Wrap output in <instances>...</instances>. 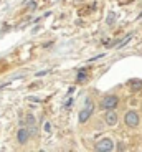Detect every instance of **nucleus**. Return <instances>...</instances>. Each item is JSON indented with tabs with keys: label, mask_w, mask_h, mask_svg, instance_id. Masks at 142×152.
<instances>
[{
	"label": "nucleus",
	"mask_w": 142,
	"mask_h": 152,
	"mask_svg": "<svg viewBox=\"0 0 142 152\" xmlns=\"http://www.w3.org/2000/svg\"><path fill=\"white\" fill-rule=\"evenodd\" d=\"M129 86H131V89L134 93H137V91H141V89H142V81L141 80H131V81H129Z\"/></svg>",
	"instance_id": "7"
},
{
	"label": "nucleus",
	"mask_w": 142,
	"mask_h": 152,
	"mask_svg": "<svg viewBox=\"0 0 142 152\" xmlns=\"http://www.w3.org/2000/svg\"><path fill=\"white\" fill-rule=\"evenodd\" d=\"M76 80L79 81V83H83V81L88 80V75H86L84 69H79V73H78V76H76Z\"/></svg>",
	"instance_id": "8"
},
{
	"label": "nucleus",
	"mask_w": 142,
	"mask_h": 152,
	"mask_svg": "<svg viewBox=\"0 0 142 152\" xmlns=\"http://www.w3.org/2000/svg\"><path fill=\"white\" fill-rule=\"evenodd\" d=\"M124 122H126L129 127H137L139 122H141V119H139V114L135 113V111H129V113H126V116H124Z\"/></svg>",
	"instance_id": "2"
},
{
	"label": "nucleus",
	"mask_w": 142,
	"mask_h": 152,
	"mask_svg": "<svg viewBox=\"0 0 142 152\" xmlns=\"http://www.w3.org/2000/svg\"><path fill=\"white\" fill-rule=\"evenodd\" d=\"M91 114H92V103L86 101V107L84 109H81L79 114H78V121H79L81 124H84V122L91 118Z\"/></svg>",
	"instance_id": "3"
},
{
	"label": "nucleus",
	"mask_w": 142,
	"mask_h": 152,
	"mask_svg": "<svg viewBox=\"0 0 142 152\" xmlns=\"http://www.w3.org/2000/svg\"><path fill=\"white\" fill-rule=\"evenodd\" d=\"M45 131H46V132H50V122H46V124H45Z\"/></svg>",
	"instance_id": "12"
},
{
	"label": "nucleus",
	"mask_w": 142,
	"mask_h": 152,
	"mask_svg": "<svg viewBox=\"0 0 142 152\" xmlns=\"http://www.w3.org/2000/svg\"><path fill=\"white\" fill-rule=\"evenodd\" d=\"M114 20H116V13L114 12H111V13H109V17H108V25H112V23H114Z\"/></svg>",
	"instance_id": "10"
},
{
	"label": "nucleus",
	"mask_w": 142,
	"mask_h": 152,
	"mask_svg": "<svg viewBox=\"0 0 142 152\" xmlns=\"http://www.w3.org/2000/svg\"><path fill=\"white\" fill-rule=\"evenodd\" d=\"M129 40H132V35H127V37L124 38L122 42H121V43H117V48H122L124 45H127V43H129Z\"/></svg>",
	"instance_id": "9"
},
{
	"label": "nucleus",
	"mask_w": 142,
	"mask_h": 152,
	"mask_svg": "<svg viewBox=\"0 0 142 152\" xmlns=\"http://www.w3.org/2000/svg\"><path fill=\"white\" fill-rule=\"evenodd\" d=\"M96 151H99V152H111L112 149H114V142L111 141V139H101L99 142H96Z\"/></svg>",
	"instance_id": "4"
},
{
	"label": "nucleus",
	"mask_w": 142,
	"mask_h": 152,
	"mask_svg": "<svg viewBox=\"0 0 142 152\" xmlns=\"http://www.w3.org/2000/svg\"><path fill=\"white\" fill-rule=\"evenodd\" d=\"M27 122H28L30 126H33V124H35V118H33V116H28V118H27Z\"/></svg>",
	"instance_id": "11"
},
{
	"label": "nucleus",
	"mask_w": 142,
	"mask_h": 152,
	"mask_svg": "<svg viewBox=\"0 0 142 152\" xmlns=\"http://www.w3.org/2000/svg\"><path fill=\"white\" fill-rule=\"evenodd\" d=\"M28 137H30V131H28L27 127L18 129V132H17V141H18V144L25 145L28 142Z\"/></svg>",
	"instance_id": "5"
},
{
	"label": "nucleus",
	"mask_w": 142,
	"mask_h": 152,
	"mask_svg": "<svg viewBox=\"0 0 142 152\" xmlns=\"http://www.w3.org/2000/svg\"><path fill=\"white\" fill-rule=\"evenodd\" d=\"M117 104H119V98L111 94V96H106V98L101 99L99 107L103 111H111V109H116V107H117Z\"/></svg>",
	"instance_id": "1"
},
{
	"label": "nucleus",
	"mask_w": 142,
	"mask_h": 152,
	"mask_svg": "<svg viewBox=\"0 0 142 152\" xmlns=\"http://www.w3.org/2000/svg\"><path fill=\"white\" fill-rule=\"evenodd\" d=\"M104 119H106V124H108V126H116V124H117V114H116L114 109L108 111L106 116H104Z\"/></svg>",
	"instance_id": "6"
}]
</instances>
